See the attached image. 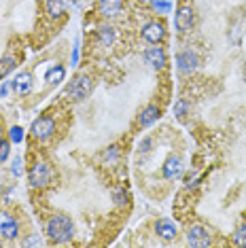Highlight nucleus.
Listing matches in <instances>:
<instances>
[{
  "label": "nucleus",
  "instance_id": "obj_28",
  "mask_svg": "<svg viewBox=\"0 0 246 248\" xmlns=\"http://www.w3.org/2000/svg\"><path fill=\"white\" fill-rule=\"evenodd\" d=\"M41 244H43V240L38 235H32V238L24 240V246H41Z\"/></svg>",
  "mask_w": 246,
  "mask_h": 248
},
{
  "label": "nucleus",
  "instance_id": "obj_4",
  "mask_svg": "<svg viewBox=\"0 0 246 248\" xmlns=\"http://www.w3.org/2000/svg\"><path fill=\"white\" fill-rule=\"evenodd\" d=\"M55 132V121L51 117H41V119H36L32 123V136L36 140H47L51 138Z\"/></svg>",
  "mask_w": 246,
  "mask_h": 248
},
{
  "label": "nucleus",
  "instance_id": "obj_19",
  "mask_svg": "<svg viewBox=\"0 0 246 248\" xmlns=\"http://www.w3.org/2000/svg\"><path fill=\"white\" fill-rule=\"evenodd\" d=\"M15 60L13 58H0V77H7L9 72L15 70Z\"/></svg>",
  "mask_w": 246,
  "mask_h": 248
},
{
  "label": "nucleus",
  "instance_id": "obj_2",
  "mask_svg": "<svg viewBox=\"0 0 246 248\" xmlns=\"http://www.w3.org/2000/svg\"><path fill=\"white\" fill-rule=\"evenodd\" d=\"M92 89H93L92 77L81 75V77H77L68 87H66V95H68L70 100H77V102H81V100H85L87 95L92 93Z\"/></svg>",
  "mask_w": 246,
  "mask_h": 248
},
{
  "label": "nucleus",
  "instance_id": "obj_7",
  "mask_svg": "<svg viewBox=\"0 0 246 248\" xmlns=\"http://www.w3.org/2000/svg\"><path fill=\"white\" fill-rule=\"evenodd\" d=\"M195 24V15H193V9L191 7H181L176 11V17H174V26L176 30L184 34V32H189Z\"/></svg>",
  "mask_w": 246,
  "mask_h": 248
},
{
  "label": "nucleus",
  "instance_id": "obj_8",
  "mask_svg": "<svg viewBox=\"0 0 246 248\" xmlns=\"http://www.w3.org/2000/svg\"><path fill=\"white\" fill-rule=\"evenodd\" d=\"M164 36H166V30H164V24H159V21H149L142 28V38L151 45H159L164 41Z\"/></svg>",
  "mask_w": 246,
  "mask_h": 248
},
{
  "label": "nucleus",
  "instance_id": "obj_26",
  "mask_svg": "<svg viewBox=\"0 0 246 248\" xmlns=\"http://www.w3.org/2000/svg\"><path fill=\"white\" fill-rule=\"evenodd\" d=\"M106 161H110V159H115V157H119V146L117 144H113V146H108V149H106V153L102 155Z\"/></svg>",
  "mask_w": 246,
  "mask_h": 248
},
{
  "label": "nucleus",
  "instance_id": "obj_30",
  "mask_svg": "<svg viewBox=\"0 0 246 248\" xmlns=\"http://www.w3.org/2000/svg\"><path fill=\"white\" fill-rule=\"evenodd\" d=\"M79 62V43L75 45V51H72V64H77Z\"/></svg>",
  "mask_w": 246,
  "mask_h": 248
},
{
  "label": "nucleus",
  "instance_id": "obj_21",
  "mask_svg": "<svg viewBox=\"0 0 246 248\" xmlns=\"http://www.w3.org/2000/svg\"><path fill=\"white\" fill-rule=\"evenodd\" d=\"M9 138H11V142H15V144H21V140H24V129H21L19 125L11 127V132H9Z\"/></svg>",
  "mask_w": 246,
  "mask_h": 248
},
{
  "label": "nucleus",
  "instance_id": "obj_6",
  "mask_svg": "<svg viewBox=\"0 0 246 248\" xmlns=\"http://www.w3.org/2000/svg\"><path fill=\"white\" fill-rule=\"evenodd\" d=\"M200 60L198 55H195L191 49H187V51H181L176 58V68L181 75H191V72H195V68H198Z\"/></svg>",
  "mask_w": 246,
  "mask_h": 248
},
{
  "label": "nucleus",
  "instance_id": "obj_29",
  "mask_svg": "<svg viewBox=\"0 0 246 248\" xmlns=\"http://www.w3.org/2000/svg\"><path fill=\"white\" fill-rule=\"evenodd\" d=\"M151 144H153V140H151V138H144L142 142H140V146H138V149H140V153H149V151H151Z\"/></svg>",
  "mask_w": 246,
  "mask_h": 248
},
{
  "label": "nucleus",
  "instance_id": "obj_16",
  "mask_svg": "<svg viewBox=\"0 0 246 248\" xmlns=\"http://www.w3.org/2000/svg\"><path fill=\"white\" fill-rule=\"evenodd\" d=\"M98 43L102 47H110L115 43V30L110 26H100L98 28Z\"/></svg>",
  "mask_w": 246,
  "mask_h": 248
},
{
  "label": "nucleus",
  "instance_id": "obj_1",
  "mask_svg": "<svg viewBox=\"0 0 246 248\" xmlns=\"http://www.w3.org/2000/svg\"><path fill=\"white\" fill-rule=\"evenodd\" d=\"M47 235L53 242H58V244L70 242L72 235H75V225H72V221L68 217H64V214H55L47 223Z\"/></svg>",
  "mask_w": 246,
  "mask_h": 248
},
{
  "label": "nucleus",
  "instance_id": "obj_20",
  "mask_svg": "<svg viewBox=\"0 0 246 248\" xmlns=\"http://www.w3.org/2000/svg\"><path fill=\"white\" fill-rule=\"evenodd\" d=\"M127 197H130V195H127V191L123 189V187H117L113 191V202H115L117 206H125L127 204Z\"/></svg>",
  "mask_w": 246,
  "mask_h": 248
},
{
  "label": "nucleus",
  "instance_id": "obj_10",
  "mask_svg": "<svg viewBox=\"0 0 246 248\" xmlns=\"http://www.w3.org/2000/svg\"><path fill=\"white\" fill-rule=\"evenodd\" d=\"M123 9L121 0H100L98 2V11L102 17H117Z\"/></svg>",
  "mask_w": 246,
  "mask_h": 248
},
{
  "label": "nucleus",
  "instance_id": "obj_24",
  "mask_svg": "<svg viewBox=\"0 0 246 248\" xmlns=\"http://www.w3.org/2000/svg\"><path fill=\"white\" fill-rule=\"evenodd\" d=\"M153 7L157 9V13H170L172 4L168 0H153Z\"/></svg>",
  "mask_w": 246,
  "mask_h": 248
},
{
  "label": "nucleus",
  "instance_id": "obj_11",
  "mask_svg": "<svg viewBox=\"0 0 246 248\" xmlns=\"http://www.w3.org/2000/svg\"><path fill=\"white\" fill-rule=\"evenodd\" d=\"M183 174V161L181 157H168V161L164 163V176L168 180H174Z\"/></svg>",
  "mask_w": 246,
  "mask_h": 248
},
{
  "label": "nucleus",
  "instance_id": "obj_25",
  "mask_svg": "<svg viewBox=\"0 0 246 248\" xmlns=\"http://www.w3.org/2000/svg\"><path fill=\"white\" fill-rule=\"evenodd\" d=\"M9 153H11V144L4 142V140H0V163L9 159Z\"/></svg>",
  "mask_w": 246,
  "mask_h": 248
},
{
  "label": "nucleus",
  "instance_id": "obj_31",
  "mask_svg": "<svg viewBox=\"0 0 246 248\" xmlns=\"http://www.w3.org/2000/svg\"><path fill=\"white\" fill-rule=\"evenodd\" d=\"M7 93H9V85H7V83H4V85L0 87V95H2V98H4V95H7Z\"/></svg>",
  "mask_w": 246,
  "mask_h": 248
},
{
  "label": "nucleus",
  "instance_id": "obj_5",
  "mask_svg": "<svg viewBox=\"0 0 246 248\" xmlns=\"http://www.w3.org/2000/svg\"><path fill=\"white\" fill-rule=\"evenodd\" d=\"M187 242L191 246H198V248H206V246L212 244L208 229L202 227V225H193V227H189V231H187Z\"/></svg>",
  "mask_w": 246,
  "mask_h": 248
},
{
  "label": "nucleus",
  "instance_id": "obj_17",
  "mask_svg": "<svg viewBox=\"0 0 246 248\" xmlns=\"http://www.w3.org/2000/svg\"><path fill=\"white\" fill-rule=\"evenodd\" d=\"M64 9H66L64 0H47V13H49V17H53V19L62 17V15H64Z\"/></svg>",
  "mask_w": 246,
  "mask_h": 248
},
{
  "label": "nucleus",
  "instance_id": "obj_12",
  "mask_svg": "<svg viewBox=\"0 0 246 248\" xmlns=\"http://www.w3.org/2000/svg\"><path fill=\"white\" fill-rule=\"evenodd\" d=\"M0 233H2L4 238H9V240L17 238L19 227H17V223L9 217V214H2V218H0Z\"/></svg>",
  "mask_w": 246,
  "mask_h": 248
},
{
  "label": "nucleus",
  "instance_id": "obj_13",
  "mask_svg": "<svg viewBox=\"0 0 246 248\" xmlns=\"http://www.w3.org/2000/svg\"><path fill=\"white\" fill-rule=\"evenodd\" d=\"M157 119H159V108L155 104H149L147 108L140 112V117H138V123H140V127H149V125H153Z\"/></svg>",
  "mask_w": 246,
  "mask_h": 248
},
{
  "label": "nucleus",
  "instance_id": "obj_23",
  "mask_svg": "<svg viewBox=\"0 0 246 248\" xmlns=\"http://www.w3.org/2000/svg\"><path fill=\"white\" fill-rule=\"evenodd\" d=\"M233 244L236 246H246V225H242V227L236 231V235H233Z\"/></svg>",
  "mask_w": 246,
  "mask_h": 248
},
{
  "label": "nucleus",
  "instance_id": "obj_27",
  "mask_svg": "<svg viewBox=\"0 0 246 248\" xmlns=\"http://www.w3.org/2000/svg\"><path fill=\"white\" fill-rule=\"evenodd\" d=\"M21 170H24V161H21V157H15L13 159V174L15 176H21Z\"/></svg>",
  "mask_w": 246,
  "mask_h": 248
},
{
  "label": "nucleus",
  "instance_id": "obj_3",
  "mask_svg": "<svg viewBox=\"0 0 246 248\" xmlns=\"http://www.w3.org/2000/svg\"><path fill=\"white\" fill-rule=\"evenodd\" d=\"M28 180H30V187H34V189L47 187L49 180H51V168H49L45 161H36L34 166L30 168Z\"/></svg>",
  "mask_w": 246,
  "mask_h": 248
},
{
  "label": "nucleus",
  "instance_id": "obj_14",
  "mask_svg": "<svg viewBox=\"0 0 246 248\" xmlns=\"http://www.w3.org/2000/svg\"><path fill=\"white\" fill-rule=\"evenodd\" d=\"M155 231L161 240H174L176 238V225L170 221H157L155 223Z\"/></svg>",
  "mask_w": 246,
  "mask_h": 248
},
{
  "label": "nucleus",
  "instance_id": "obj_15",
  "mask_svg": "<svg viewBox=\"0 0 246 248\" xmlns=\"http://www.w3.org/2000/svg\"><path fill=\"white\" fill-rule=\"evenodd\" d=\"M11 85H13L15 93L24 95V93H28V92H30V87H32V77L28 75V72H21V75H17V77H15V81L11 83Z\"/></svg>",
  "mask_w": 246,
  "mask_h": 248
},
{
  "label": "nucleus",
  "instance_id": "obj_18",
  "mask_svg": "<svg viewBox=\"0 0 246 248\" xmlns=\"http://www.w3.org/2000/svg\"><path fill=\"white\" fill-rule=\"evenodd\" d=\"M64 77H66V70H64V66H55V68H51L47 72V83L49 85H58L60 81H64Z\"/></svg>",
  "mask_w": 246,
  "mask_h": 248
},
{
  "label": "nucleus",
  "instance_id": "obj_22",
  "mask_svg": "<svg viewBox=\"0 0 246 248\" xmlns=\"http://www.w3.org/2000/svg\"><path fill=\"white\" fill-rule=\"evenodd\" d=\"M187 110H189V104L184 102V100H176L174 102V115L178 117V119H183V117L187 115Z\"/></svg>",
  "mask_w": 246,
  "mask_h": 248
},
{
  "label": "nucleus",
  "instance_id": "obj_9",
  "mask_svg": "<svg viewBox=\"0 0 246 248\" xmlns=\"http://www.w3.org/2000/svg\"><path fill=\"white\" fill-rule=\"evenodd\" d=\"M144 62L155 70L166 68V51L161 47H149L147 51H144Z\"/></svg>",
  "mask_w": 246,
  "mask_h": 248
}]
</instances>
